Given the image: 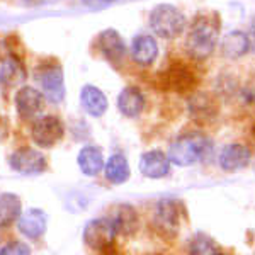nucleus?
Here are the masks:
<instances>
[{"instance_id":"b1692460","label":"nucleus","mask_w":255,"mask_h":255,"mask_svg":"<svg viewBox=\"0 0 255 255\" xmlns=\"http://www.w3.org/2000/svg\"><path fill=\"white\" fill-rule=\"evenodd\" d=\"M0 255H31V249L27 244L19 240L9 242L0 249Z\"/></svg>"},{"instance_id":"39448f33","label":"nucleus","mask_w":255,"mask_h":255,"mask_svg":"<svg viewBox=\"0 0 255 255\" xmlns=\"http://www.w3.org/2000/svg\"><path fill=\"white\" fill-rule=\"evenodd\" d=\"M116 228H114L111 218H96L90 220L84 228V242L97 252H106L116 238Z\"/></svg>"},{"instance_id":"f257e3e1","label":"nucleus","mask_w":255,"mask_h":255,"mask_svg":"<svg viewBox=\"0 0 255 255\" xmlns=\"http://www.w3.org/2000/svg\"><path fill=\"white\" fill-rule=\"evenodd\" d=\"M220 26V17L216 14L196 15L186 39V49L191 58L208 60L215 53Z\"/></svg>"},{"instance_id":"4468645a","label":"nucleus","mask_w":255,"mask_h":255,"mask_svg":"<svg viewBox=\"0 0 255 255\" xmlns=\"http://www.w3.org/2000/svg\"><path fill=\"white\" fill-rule=\"evenodd\" d=\"M80 104L82 109L92 118H101L106 114V111L109 108V102L106 94L96 85H84L80 90Z\"/></svg>"},{"instance_id":"9b49d317","label":"nucleus","mask_w":255,"mask_h":255,"mask_svg":"<svg viewBox=\"0 0 255 255\" xmlns=\"http://www.w3.org/2000/svg\"><path fill=\"white\" fill-rule=\"evenodd\" d=\"M250 160H252V153H250L249 146L242 145V143H232V145H226L221 150L218 162L220 167L225 172H237L242 168L249 167Z\"/></svg>"},{"instance_id":"393cba45","label":"nucleus","mask_w":255,"mask_h":255,"mask_svg":"<svg viewBox=\"0 0 255 255\" xmlns=\"http://www.w3.org/2000/svg\"><path fill=\"white\" fill-rule=\"evenodd\" d=\"M82 2L89 7H101V5H109V3L116 2V0H82Z\"/></svg>"},{"instance_id":"412c9836","label":"nucleus","mask_w":255,"mask_h":255,"mask_svg":"<svg viewBox=\"0 0 255 255\" xmlns=\"http://www.w3.org/2000/svg\"><path fill=\"white\" fill-rule=\"evenodd\" d=\"M20 213H22L20 197L14 192H2L0 194V228L14 223Z\"/></svg>"},{"instance_id":"6e6552de","label":"nucleus","mask_w":255,"mask_h":255,"mask_svg":"<svg viewBox=\"0 0 255 255\" xmlns=\"http://www.w3.org/2000/svg\"><path fill=\"white\" fill-rule=\"evenodd\" d=\"M97 48L101 51V55L108 61H111V63H118V61L125 58V53H126L125 39L113 27H108V29L99 32Z\"/></svg>"},{"instance_id":"a211bd4d","label":"nucleus","mask_w":255,"mask_h":255,"mask_svg":"<svg viewBox=\"0 0 255 255\" xmlns=\"http://www.w3.org/2000/svg\"><path fill=\"white\" fill-rule=\"evenodd\" d=\"M250 49V39L244 31H230L221 41V55L228 60H238Z\"/></svg>"},{"instance_id":"f03ea898","label":"nucleus","mask_w":255,"mask_h":255,"mask_svg":"<svg viewBox=\"0 0 255 255\" xmlns=\"http://www.w3.org/2000/svg\"><path fill=\"white\" fill-rule=\"evenodd\" d=\"M211 150L208 138L201 133H187L175 139L168 148V158L177 167H189L201 162Z\"/></svg>"},{"instance_id":"dca6fc26","label":"nucleus","mask_w":255,"mask_h":255,"mask_svg":"<svg viewBox=\"0 0 255 255\" xmlns=\"http://www.w3.org/2000/svg\"><path fill=\"white\" fill-rule=\"evenodd\" d=\"M118 109L123 116L126 118H136L145 109V96L138 87L128 85L119 92L118 96Z\"/></svg>"},{"instance_id":"f3484780","label":"nucleus","mask_w":255,"mask_h":255,"mask_svg":"<svg viewBox=\"0 0 255 255\" xmlns=\"http://www.w3.org/2000/svg\"><path fill=\"white\" fill-rule=\"evenodd\" d=\"M77 163L84 175L96 177L104 170V153L96 145H87L79 151Z\"/></svg>"},{"instance_id":"a878e982","label":"nucleus","mask_w":255,"mask_h":255,"mask_svg":"<svg viewBox=\"0 0 255 255\" xmlns=\"http://www.w3.org/2000/svg\"><path fill=\"white\" fill-rule=\"evenodd\" d=\"M250 29H252V34H254V38H255V17L252 19V26H250Z\"/></svg>"},{"instance_id":"aec40b11","label":"nucleus","mask_w":255,"mask_h":255,"mask_svg":"<svg viewBox=\"0 0 255 255\" xmlns=\"http://www.w3.org/2000/svg\"><path fill=\"white\" fill-rule=\"evenodd\" d=\"M111 221H113L114 228H116V233H119V235H131L138 226V215L134 211V208L129 206V204H119L113 218H111Z\"/></svg>"},{"instance_id":"7ed1b4c3","label":"nucleus","mask_w":255,"mask_h":255,"mask_svg":"<svg viewBox=\"0 0 255 255\" xmlns=\"http://www.w3.org/2000/svg\"><path fill=\"white\" fill-rule=\"evenodd\" d=\"M150 29L162 39H175L186 31V15L172 3H158L150 12Z\"/></svg>"},{"instance_id":"4be33fe9","label":"nucleus","mask_w":255,"mask_h":255,"mask_svg":"<svg viewBox=\"0 0 255 255\" xmlns=\"http://www.w3.org/2000/svg\"><path fill=\"white\" fill-rule=\"evenodd\" d=\"M157 218L158 221L167 228H172L179 223V209H177L175 201L162 199L157 206Z\"/></svg>"},{"instance_id":"5701e85b","label":"nucleus","mask_w":255,"mask_h":255,"mask_svg":"<svg viewBox=\"0 0 255 255\" xmlns=\"http://www.w3.org/2000/svg\"><path fill=\"white\" fill-rule=\"evenodd\" d=\"M189 250H191V255H220V249L216 247L215 242L209 237L203 235V233L192 238Z\"/></svg>"},{"instance_id":"9d476101","label":"nucleus","mask_w":255,"mask_h":255,"mask_svg":"<svg viewBox=\"0 0 255 255\" xmlns=\"http://www.w3.org/2000/svg\"><path fill=\"white\" fill-rule=\"evenodd\" d=\"M17 228L26 238H36L43 237L48 228V215L39 208H29L20 213L17 218Z\"/></svg>"},{"instance_id":"6ab92c4d","label":"nucleus","mask_w":255,"mask_h":255,"mask_svg":"<svg viewBox=\"0 0 255 255\" xmlns=\"http://www.w3.org/2000/svg\"><path fill=\"white\" fill-rule=\"evenodd\" d=\"M104 174H106V179H108L111 184H116V186L125 184L131 175L128 158L123 153L111 155L108 158V162L104 163Z\"/></svg>"},{"instance_id":"2eb2a0df","label":"nucleus","mask_w":255,"mask_h":255,"mask_svg":"<svg viewBox=\"0 0 255 255\" xmlns=\"http://www.w3.org/2000/svg\"><path fill=\"white\" fill-rule=\"evenodd\" d=\"M26 80V68L17 56H5L0 61V85L5 89L22 87Z\"/></svg>"},{"instance_id":"ddd939ff","label":"nucleus","mask_w":255,"mask_h":255,"mask_svg":"<svg viewBox=\"0 0 255 255\" xmlns=\"http://www.w3.org/2000/svg\"><path fill=\"white\" fill-rule=\"evenodd\" d=\"M158 56L157 39L150 34H138L131 41V58L139 67H150Z\"/></svg>"},{"instance_id":"423d86ee","label":"nucleus","mask_w":255,"mask_h":255,"mask_svg":"<svg viewBox=\"0 0 255 255\" xmlns=\"http://www.w3.org/2000/svg\"><path fill=\"white\" fill-rule=\"evenodd\" d=\"M9 165L20 175H39L46 170V157L31 146H20L9 157Z\"/></svg>"},{"instance_id":"20e7f679","label":"nucleus","mask_w":255,"mask_h":255,"mask_svg":"<svg viewBox=\"0 0 255 255\" xmlns=\"http://www.w3.org/2000/svg\"><path fill=\"white\" fill-rule=\"evenodd\" d=\"M36 80L44 99L53 104L63 102L67 89H65V73L60 63L56 61H44L36 70Z\"/></svg>"},{"instance_id":"f8f14e48","label":"nucleus","mask_w":255,"mask_h":255,"mask_svg":"<svg viewBox=\"0 0 255 255\" xmlns=\"http://www.w3.org/2000/svg\"><path fill=\"white\" fill-rule=\"evenodd\" d=\"M170 158L162 150L145 151L139 158V172L148 179H162L170 172Z\"/></svg>"},{"instance_id":"0eeeda50","label":"nucleus","mask_w":255,"mask_h":255,"mask_svg":"<svg viewBox=\"0 0 255 255\" xmlns=\"http://www.w3.org/2000/svg\"><path fill=\"white\" fill-rule=\"evenodd\" d=\"M31 136L39 148H51L65 136V126L60 118L46 114L34 121Z\"/></svg>"},{"instance_id":"1a4fd4ad","label":"nucleus","mask_w":255,"mask_h":255,"mask_svg":"<svg viewBox=\"0 0 255 255\" xmlns=\"http://www.w3.org/2000/svg\"><path fill=\"white\" fill-rule=\"evenodd\" d=\"M44 96L39 89L31 85H22L15 94V109L22 119H31L43 109Z\"/></svg>"}]
</instances>
